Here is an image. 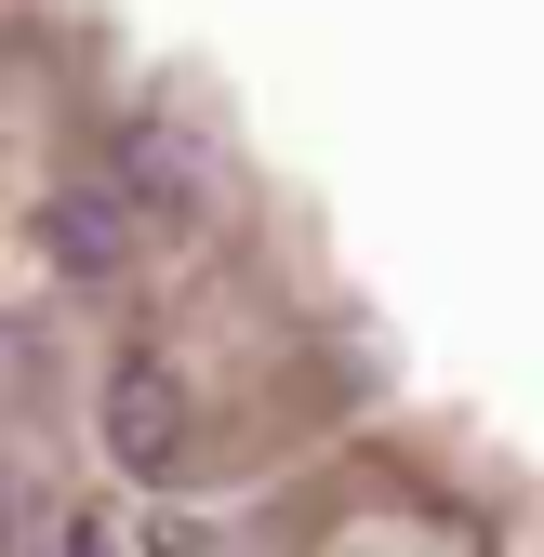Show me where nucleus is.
<instances>
[{
    "mask_svg": "<svg viewBox=\"0 0 544 557\" xmlns=\"http://www.w3.org/2000/svg\"><path fill=\"white\" fill-rule=\"evenodd\" d=\"M94 425H107V465L120 478H173L186 465V372L173 359H147V345H133V359H107V385H94Z\"/></svg>",
    "mask_w": 544,
    "mask_h": 557,
    "instance_id": "nucleus-1",
    "label": "nucleus"
},
{
    "mask_svg": "<svg viewBox=\"0 0 544 557\" xmlns=\"http://www.w3.org/2000/svg\"><path fill=\"white\" fill-rule=\"evenodd\" d=\"M133 186H147L160 213H199V173H186V147H173V133H133Z\"/></svg>",
    "mask_w": 544,
    "mask_h": 557,
    "instance_id": "nucleus-3",
    "label": "nucleus"
},
{
    "mask_svg": "<svg viewBox=\"0 0 544 557\" xmlns=\"http://www.w3.org/2000/svg\"><path fill=\"white\" fill-rule=\"evenodd\" d=\"M40 557H120V531H107V518H53V544H40Z\"/></svg>",
    "mask_w": 544,
    "mask_h": 557,
    "instance_id": "nucleus-4",
    "label": "nucleus"
},
{
    "mask_svg": "<svg viewBox=\"0 0 544 557\" xmlns=\"http://www.w3.org/2000/svg\"><path fill=\"white\" fill-rule=\"evenodd\" d=\"M27 239H40L53 278H120V265H133V199H120V186H53Z\"/></svg>",
    "mask_w": 544,
    "mask_h": 557,
    "instance_id": "nucleus-2",
    "label": "nucleus"
}]
</instances>
